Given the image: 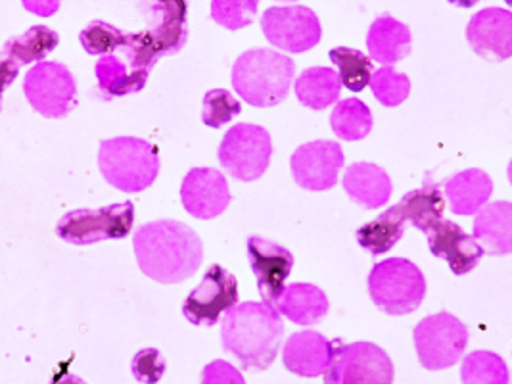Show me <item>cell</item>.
<instances>
[{
	"mask_svg": "<svg viewBox=\"0 0 512 384\" xmlns=\"http://www.w3.org/2000/svg\"><path fill=\"white\" fill-rule=\"evenodd\" d=\"M133 246L140 271L163 285L187 281L204 260L200 237L173 219L142 225L133 237Z\"/></svg>",
	"mask_w": 512,
	"mask_h": 384,
	"instance_id": "1",
	"label": "cell"
},
{
	"mask_svg": "<svg viewBox=\"0 0 512 384\" xmlns=\"http://www.w3.org/2000/svg\"><path fill=\"white\" fill-rule=\"evenodd\" d=\"M284 325L279 312L263 302H244L229 308L221 325L223 348L246 371H265L277 360Z\"/></svg>",
	"mask_w": 512,
	"mask_h": 384,
	"instance_id": "2",
	"label": "cell"
},
{
	"mask_svg": "<svg viewBox=\"0 0 512 384\" xmlns=\"http://www.w3.org/2000/svg\"><path fill=\"white\" fill-rule=\"evenodd\" d=\"M294 72V62L288 56L254 48L234 62V91L256 108H273L288 96Z\"/></svg>",
	"mask_w": 512,
	"mask_h": 384,
	"instance_id": "3",
	"label": "cell"
},
{
	"mask_svg": "<svg viewBox=\"0 0 512 384\" xmlns=\"http://www.w3.org/2000/svg\"><path fill=\"white\" fill-rule=\"evenodd\" d=\"M98 168L102 177L121 192L148 189L160 173L158 148L137 137H117L100 143Z\"/></svg>",
	"mask_w": 512,
	"mask_h": 384,
	"instance_id": "4",
	"label": "cell"
},
{
	"mask_svg": "<svg viewBox=\"0 0 512 384\" xmlns=\"http://www.w3.org/2000/svg\"><path fill=\"white\" fill-rule=\"evenodd\" d=\"M369 292L382 312L407 315L419 310L426 296V281L413 262L390 258L374 265L369 275Z\"/></svg>",
	"mask_w": 512,
	"mask_h": 384,
	"instance_id": "5",
	"label": "cell"
},
{
	"mask_svg": "<svg viewBox=\"0 0 512 384\" xmlns=\"http://www.w3.org/2000/svg\"><path fill=\"white\" fill-rule=\"evenodd\" d=\"M133 202L112 204L98 210H73L56 225V235L73 246H89L102 240L125 239L133 231Z\"/></svg>",
	"mask_w": 512,
	"mask_h": 384,
	"instance_id": "6",
	"label": "cell"
},
{
	"mask_svg": "<svg viewBox=\"0 0 512 384\" xmlns=\"http://www.w3.org/2000/svg\"><path fill=\"white\" fill-rule=\"evenodd\" d=\"M273 144L267 129L254 123H238L219 146V162L234 179L252 183L271 164Z\"/></svg>",
	"mask_w": 512,
	"mask_h": 384,
	"instance_id": "7",
	"label": "cell"
},
{
	"mask_svg": "<svg viewBox=\"0 0 512 384\" xmlns=\"http://www.w3.org/2000/svg\"><path fill=\"white\" fill-rule=\"evenodd\" d=\"M27 102L50 120L66 118L77 108V83L68 66L60 62H37L24 79Z\"/></svg>",
	"mask_w": 512,
	"mask_h": 384,
	"instance_id": "8",
	"label": "cell"
},
{
	"mask_svg": "<svg viewBox=\"0 0 512 384\" xmlns=\"http://www.w3.org/2000/svg\"><path fill=\"white\" fill-rule=\"evenodd\" d=\"M325 381L326 384H390L394 381V363L376 344H342L340 340L325 371Z\"/></svg>",
	"mask_w": 512,
	"mask_h": 384,
	"instance_id": "9",
	"label": "cell"
},
{
	"mask_svg": "<svg viewBox=\"0 0 512 384\" xmlns=\"http://www.w3.org/2000/svg\"><path fill=\"white\" fill-rule=\"evenodd\" d=\"M413 338L424 369L442 371L455 365L465 354L468 329L455 315L442 312L422 319Z\"/></svg>",
	"mask_w": 512,
	"mask_h": 384,
	"instance_id": "10",
	"label": "cell"
},
{
	"mask_svg": "<svg viewBox=\"0 0 512 384\" xmlns=\"http://www.w3.org/2000/svg\"><path fill=\"white\" fill-rule=\"evenodd\" d=\"M261 29L273 47L286 52H305L319 45L321 22L305 6H273L261 16Z\"/></svg>",
	"mask_w": 512,
	"mask_h": 384,
	"instance_id": "11",
	"label": "cell"
},
{
	"mask_svg": "<svg viewBox=\"0 0 512 384\" xmlns=\"http://www.w3.org/2000/svg\"><path fill=\"white\" fill-rule=\"evenodd\" d=\"M238 304V283L221 265H211L202 283L188 294L183 313L192 325H215L221 313Z\"/></svg>",
	"mask_w": 512,
	"mask_h": 384,
	"instance_id": "12",
	"label": "cell"
},
{
	"mask_svg": "<svg viewBox=\"0 0 512 384\" xmlns=\"http://www.w3.org/2000/svg\"><path fill=\"white\" fill-rule=\"evenodd\" d=\"M346 156L342 146L332 141L302 144L290 160L294 181L305 191H328L336 185Z\"/></svg>",
	"mask_w": 512,
	"mask_h": 384,
	"instance_id": "13",
	"label": "cell"
},
{
	"mask_svg": "<svg viewBox=\"0 0 512 384\" xmlns=\"http://www.w3.org/2000/svg\"><path fill=\"white\" fill-rule=\"evenodd\" d=\"M139 10L160 58L183 50L188 41L187 0H142Z\"/></svg>",
	"mask_w": 512,
	"mask_h": 384,
	"instance_id": "14",
	"label": "cell"
},
{
	"mask_svg": "<svg viewBox=\"0 0 512 384\" xmlns=\"http://www.w3.org/2000/svg\"><path fill=\"white\" fill-rule=\"evenodd\" d=\"M248 258H250L252 271L256 275L257 288L263 298V304L275 308L284 290V283L290 277V271L294 267L292 252L277 242L261 239V237H250Z\"/></svg>",
	"mask_w": 512,
	"mask_h": 384,
	"instance_id": "15",
	"label": "cell"
},
{
	"mask_svg": "<svg viewBox=\"0 0 512 384\" xmlns=\"http://www.w3.org/2000/svg\"><path fill=\"white\" fill-rule=\"evenodd\" d=\"M181 200L190 216L213 219L231 204L229 183L217 169H190L181 187Z\"/></svg>",
	"mask_w": 512,
	"mask_h": 384,
	"instance_id": "16",
	"label": "cell"
},
{
	"mask_svg": "<svg viewBox=\"0 0 512 384\" xmlns=\"http://www.w3.org/2000/svg\"><path fill=\"white\" fill-rule=\"evenodd\" d=\"M466 41L489 62H505L512 56V14L503 8H486L472 16Z\"/></svg>",
	"mask_w": 512,
	"mask_h": 384,
	"instance_id": "17",
	"label": "cell"
},
{
	"mask_svg": "<svg viewBox=\"0 0 512 384\" xmlns=\"http://www.w3.org/2000/svg\"><path fill=\"white\" fill-rule=\"evenodd\" d=\"M430 252L438 258H443L455 275H466L472 271L484 256L482 246L474 237L466 235L465 231L447 219H438L428 231Z\"/></svg>",
	"mask_w": 512,
	"mask_h": 384,
	"instance_id": "18",
	"label": "cell"
},
{
	"mask_svg": "<svg viewBox=\"0 0 512 384\" xmlns=\"http://www.w3.org/2000/svg\"><path fill=\"white\" fill-rule=\"evenodd\" d=\"M340 338L328 340L321 333L303 331L286 340L282 360L286 369L302 377L325 375Z\"/></svg>",
	"mask_w": 512,
	"mask_h": 384,
	"instance_id": "19",
	"label": "cell"
},
{
	"mask_svg": "<svg viewBox=\"0 0 512 384\" xmlns=\"http://www.w3.org/2000/svg\"><path fill=\"white\" fill-rule=\"evenodd\" d=\"M474 240L489 256H507L512 252V204L495 202L478 210L474 219Z\"/></svg>",
	"mask_w": 512,
	"mask_h": 384,
	"instance_id": "20",
	"label": "cell"
},
{
	"mask_svg": "<svg viewBox=\"0 0 512 384\" xmlns=\"http://www.w3.org/2000/svg\"><path fill=\"white\" fill-rule=\"evenodd\" d=\"M411 45L413 37L409 25L399 22L390 14L376 18L367 35V47L371 52V58L384 66H394L396 62L409 56Z\"/></svg>",
	"mask_w": 512,
	"mask_h": 384,
	"instance_id": "21",
	"label": "cell"
},
{
	"mask_svg": "<svg viewBox=\"0 0 512 384\" xmlns=\"http://www.w3.org/2000/svg\"><path fill=\"white\" fill-rule=\"evenodd\" d=\"M342 185L351 200L367 210L384 206L392 196L390 175L369 162H359L350 166L344 175Z\"/></svg>",
	"mask_w": 512,
	"mask_h": 384,
	"instance_id": "22",
	"label": "cell"
},
{
	"mask_svg": "<svg viewBox=\"0 0 512 384\" xmlns=\"http://www.w3.org/2000/svg\"><path fill=\"white\" fill-rule=\"evenodd\" d=\"M493 192V181L482 169H465L445 181V194L457 216H474Z\"/></svg>",
	"mask_w": 512,
	"mask_h": 384,
	"instance_id": "23",
	"label": "cell"
},
{
	"mask_svg": "<svg viewBox=\"0 0 512 384\" xmlns=\"http://www.w3.org/2000/svg\"><path fill=\"white\" fill-rule=\"evenodd\" d=\"M328 308L330 304L325 292L309 283H294L290 287H284L275 306L277 312L303 327L319 323L328 313Z\"/></svg>",
	"mask_w": 512,
	"mask_h": 384,
	"instance_id": "24",
	"label": "cell"
},
{
	"mask_svg": "<svg viewBox=\"0 0 512 384\" xmlns=\"http://www.w3.org/2000/svg\"><path fill=\"white\" fill-rule=\"evenodd\" d=\"M399 208L407 221H411L422 233H426L438 219H442L445 210V198L438 183L426 175V183L417 191L407 192Z\"/></svg>",
	"mask_w": 512,
	"mask_h": 384,
	"instance_id": "25",
	"label": "cell"
},
{
	"mask_svg": "<svg viewBox=\"0 0 512 384\" xmlns=\"http://www.w3.org/2000/svg\"><path fill=\"white\" fill-rule=\"evenodd\" d=\"M98 89L106 96L135 95L146 87L150 73L133 72L121 58L104 54L96 62Z\"/></svg>",
	"mask_w": 512,
	"mask_h": 384,
	"instance_id": "26",
	"label": "cell"
},
{
	"mask_svg": "<svg viewBox=\"0 0 512 384\" xmlns=\"http://www.w3.org/2000/svg\"><path fill=\"white\" fill-rule=\"evenodd\" d=\"M342 91L338 72L332 68H309L296 81V96L311 110H325Z\"/></svg>",
	"mask_w": 512,
	"mask_h": 384,
	"instance_id": "27",
	"label": "cell"
},
{
	"mask_svg": "<svg viewBox=\"0 0 512 384\" xmlns=\"http://www.w3.org/2000/svg\"><path fill=\"white\" fill-rule=\"evenodd\" d=\"M405 223H407V219L403 216L399 204H396L390 210H386L382 216H378L371 223L363 225L357 231V240L373 256L386 254L403 237Z\"/></svg>",
	"mask_w": 512,
	"mask_h": 384,
	"instance_id": "28",
	"label": "cell"
},
{
	"mask_svg": "<svg viewBox=\"0 0 512 384\" xmlns=\"http://www.w3.org/2000/svg\"><path fill=\"white\" fill-rule=\"evenodd\" d=\"M60 37L56 31H52L47 25H33L25 31L24 35L12 37L6 41L2 48V54L16 60L20 66L31 62H43L48 54L58 47Z\"/></svg>",
	"mask_w": 512,
	"mask_h": 384,
	"instance_id": "29",
	"label": "cell"
},
{
	"mask_svg": "<svg viewBox=\"0 0 512 384\" xmlns=\"http://www.w3.org/2000/svg\"><path fill=\"white\" fill-rule=\"evenodd\" d=\"M332 131L344 141H361L373 129V114L359 98H346L338 102L332 112Z\"/></svg>",
	"mask_w": 512,
	"mask_h": 384,
	"instance_id": "30",
	"label": "cell"
},
{
	"mask_svg": "<svg viewBox=\"0 0 512 384\" xmlns=\"http://www.w3.org/2000/svg\"><path fill=\"white\" fill-rule=\"evenodd\" d=\"M330 60L340 70V83L348 87L351 93H361L369 85L373 75V62L361 50L350 47L332 48Z\"/></svg>",
	"mask_w": 512,
	"mask_h": 384,
	"instance_id": "31",
	"label": "cell"
},
{
	"mask_svg": "<svg viewBox=\"0 0 512 384\" xmlns=\"http://www.w3.org/2000/svg\"><path fill=\"white\" fill-rule=\"evenodd\" d=\"M461 379L468 384H507V365L493 352H474L466 358Z\"/></svg>",
	"mask_w": 512,
	"mask_h": 384,
	"instance_id": "32",
	"label": "cell"
},
{
	"mask_svg": "<svg viewBox=\"0 0 512 384\" xmlns=\"http://www.w3.org/2000/svg\"><path fill=\"white\" fill-rule=\"evenodd\" d=\"M373 95L382 106L396 108L407 100L411 93V79L405 73H399L392 66H384L371 75L369 81Z\"/></svg>",
	"mask_w": 512,
	"mask_h": 384,
	"instance_id": "33",
	"label": "cell"
},
{
	"mask_svg": "<svg viewBox=\"0 0 512 384\" xmlns=\"http://www.w3.org/2000/svg\"><path fill=\"white\" fill-rule=\"evenodd\" d=\"M259 0H211V18L229 31H238L254 22Z\"/></svg>",
	"mask_w": 512,
	"mask_h": 384,
	"instance_id": "34",
	"label": "cell"
},
{
	"mask_svg": "<svg viewBox=\"0 0 512 384\" xmlns=\"http://www.w3.org/2000/svg\"><path fill=\"white\" fill-rule=\"evenodd\" d=\"M79 41L87 54L104 56V54H112L125 43V33L119 31L114 25L96 20L81 31Z\"/></svg>",
	"mask_w": 512,
	"mask_h": 384,
	"instance_id": "35",
	"label": "cell"
},
{
	"mask_svg": "<svg viewBox=\"0 0 512 384\" xmlns=\"http://www.w3.org/2000/svg\"><path fill=\"white\" fill-rule=\"evenodd\" d=\"M240 112H242V104L236 100V96L225 89H213L204 96L202 121L208 127L219 129L221 125L231 123Z\"/></svg>",
	"mask_w": 512,
	"mask_h": 384,
	"instance_id": "36",
	"label": "cell"
},
{
	"mask_svg": "<svg viewBox=\"0 0 512 384\" xmlns=\"http://www.w3.org/2000/svg\"><path fill=\"white\" fill-rule=\"evenodd\" d=\"M133 375L139 383L154 384L162 381L165 373V360L156 348H144L133 358Z\"/></svg>",
	"mask_w": 512,
	"mask_h": 384,
	"instance_id": "37",
	"label": "cell"
},
{
	"mask_svg": "<svg viewBox=\"0 0 512 384\" xmlns=\"http://www.w3.org/2000/svg\"><path fill=\"white\" fill-rule=\"evenodd\" d=\"M204 383H244V377L234 369L231 363L227 361H213L210 363L204 373H202Z\"/></svg>",
	"mask_w": 512,
	"mask_h": 384,
	"instance_id": "38",
	"label": "cell"
},
{
	"mask_svg": "<svg viewBox=\"0 0 512 384\" xmlns=\"http://www.w3.org/2000/svg\"><path fill=\"white\" fill-rule=\"evenodd\" d=\"M20 68L22 66L16 60L0 54V112H2V96H4V91L16 81Z\"/></svg>",
	"mask_w": 512,
	"mask_h": 384,
	"instance_id": "39",
	"label": "cell"
},
{
	"mask_svg": "<svg viewBox=\"0 0 512 384\" xmlns=\"http://www.w3.org/2000/svg\"><path fill=\"white\" fill-rule=\"evenodd\" d=\"M25 10L41 16V18H50L60 10V0H22Z\"/></svg>",
	"mask_w": 512,
	"mask_h": 384,
	"instance_id": "40",
	"label": "cell"
},
{
	"mask_svg": "<svg viewBox=\"0 0 512 384\" xmlns=\"http://www.w3.org/2000/svg\"><path fill=\"white\" fill-rule=\"evenodd\" d=\"M451 4H455V6H459V8H472V6H476L480 0H449Z\"/></svg>",
	"mask_w": 512,
	"mask_h": 384,
	"instance_id": "41",
	"label": "cell"
},
{
	"mask_svg": "<svg viewBox=\"0 0 512 384\" xmlns=\"http://www.w3.org/2000/svg\"><path fill=\"white\" fill-rule=\"evenodd\" d=\"M284 2H292V0H284Z\"/></svg>",
	"mask_w": 512,
	"mask_h": 384,
	"instance_id": "42",
	"label": "cell"
}]
</instances>
